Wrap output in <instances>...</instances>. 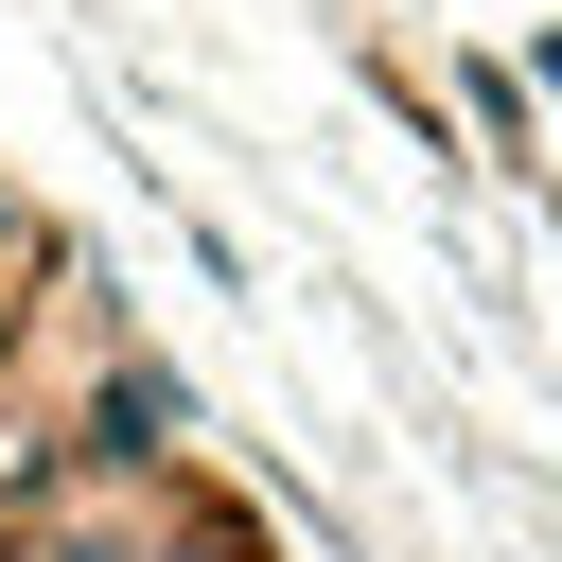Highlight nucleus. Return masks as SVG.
<instances>
[{"instance_id":"obj_1","label":"nucleus","mask_w":562,"mask_h":562,"mask_svg":"<svg viewBox=\"0 0 562 562\" xmlns=\"http://www.w3.org/2000/svg\"><path fill=\"white\" fill-rule=\"evenodd\" d=\"M158 562H281V527H263L246 492H176V509H158Z\"/></svg>"}]
</instances>
